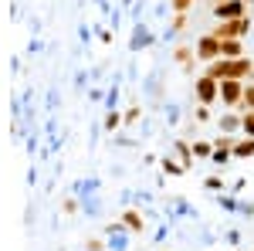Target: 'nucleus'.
<instances>
[{"instance_id": "3", "label": "nucleus", "mask_w": 254, "mask_h": 251, "mask_svg": "<svg viewBox=\"0 0 254 251\" xmlns=\"http://www.w3.org/2000/svg\"><path fill=\"white\" fill-rule=\"evenodd\" d=\"M193 98H196V105H217L220 102V82H214L210 75H196L193 78Z\"/></svg>"}, {"instance_id": "4", "label": "nucleus", "mask_w": 254, "mask_h": 251, "mask_svg": "<svg viewBox=\"0 0 254 251\" xmlns=\"http://www.w3.org/2000/svg\"><path fill=\"white\" fill-rule=\"evenodd\" d=\"M156 44V34L146 20H132V34H129V55H142Z\"/></svg>"}, {"instance_id": "23", "label": "nucleus", "mask_w": 254, "mask_h": 251, "mask_svg": "<svg viewBox=\"0 0 254 251\" xmlns=\"http://www.w3.org/2000/svg\"><path fill=\"white\" fill-rule=\"evenodd\" d=\"M187 20H190V14H173V27L163 34V41H173L176 34H183L187 31Z\"/></svg>"}, {"instance_id": "32", "label": "nucleus", "mask_w": 254, "mask_h": 251, "mask_svg": "<svg viewBox=\"0 0 254 251\" xmlns=\"http://www.w3.org/2000/svg\"><path fill=\"white\" fill-rule=\"evenodd\" d=\"M180 119H183V109H180L176 102H170V105H166V126H176Z\"/></svg>"}, {"instance_id": "48", "label": "nucleus", "mask_w": 254, "mask_h": 251, "mask_svg": "<svg viewBox=\"0 0 254 251\" xmlns=\"http://www.w3.org/2000/svg\"><path fill=\"white\" fill-rule=\"evenodd\" d=\"M58 251H64V248H58Z\"/></svg>"}, {"instance_id": "8", "label": "nucleus", "mask_w": 254, "mask_h": 251, "mask_svg": "<svg viewBox=\"0 0 254 251\" xmlns=\"http://www.w3.org/2000/svg\"><path fill=\"white\" fill-rule=\"evenodd\" d=\"M105 238H109V251H126L132 231H129L122 221H109V224H105Z\"/></svg>"}, {"instance_id": "34", "label": "nucleus", "mask_w": 254, "mask_h": 251, "mask_svg": "<svg viewBox=\"0 0 254 251\" xmlns=\"http://www.w3.org/2000/svg\"><path fill=\"white\" fill-rule=\"evenodd\" d=\"M241 136H254V112L241 116Z\"/></svg>"}, {"instance_id": "30", "label": "nucleus", "mask_w": 254, "mask_h": 251, "mask_svg": "<svg viewBox=\"0 0 254 251\" xmlns=\"http://www.w3.org/2000/svg\"><path fill=\"white\" fill-rule=\"evenodd\" d=\"M95 34H98L102 44H112V41H116V31H112L109 24H95Z\"/></svg>"}, {"instance_id": "19", "label": "nucleus", "mask_w": 254, "mask_h": 251, "mask_svg": "<svg viewBox=\"0 0 254 251\" xmlns=\"http://www.w3.org/2000/svg\"><path fill=\"white\" fill-rule=\"evenodd\" d=\"M159 170H163V176H183L187 173L183 163H180L176 156H163V160H159Z\"/></svg>"}, {"instance_id": "16", "label": "nucleus", "mask_w": 254, "mask_h": 251, "mask_svg": "<svg viewBox=\"0 0 254 251\" xmlns=\"http://www.w3.org/2000/svg\"><path fill=\"white\" fill-rule=\"evenodd\" d=\"M234 160H254V136H237L234 139Z\"/></svg>"}, {"instance_id": "39", "label": "nucleus", "mask_w": 254, "mask_h": 251, "mask_svg": "<svg viewBox=\"0 0 254 251\" xmlns=\"http://www.w3.org/2000/svg\"><path fill=\"white\" fill-rule=\"evenodd\" d=\"M142 14H146V0H136L132 3V20H142Z\"/></svg>"}, {"instance_id": "44", "label": "nucleus", "mask_w": 254, "mask_h": 251, "mask_svg": "<svg viewBox=\"0 0 254 251\" xmlns=\"http://www.w3.org/2000/svg\"><path fill=\"white\" fill-rule=\"evenodd\" d=\"M105 68H109L105 61H102V65H95V68H92V78H102V75H105Z\"/></svg>"}, {"instance_id": "29", "label": "nucleus", "mask_w": 254, "mask_h": 251, "mask_svg": "<svg viewBox=\"0 0 254 251\" xmlns=\"http://www.w3.org/2000/svg\"><path fill=\"white\" fill-rule=\"evenodd\" d=\"M210 109H214V105H196V109H193V122H196V126H203V122H210V119H214Z\"/></svg>"}, {"instance_id": "15", "label": "nucleus", "mask_w": 254, "mask_h": 251, "mask_svg": "<svg viewBox=\"0 0 254 251\" xmlns=\"http://www.w3.org/2000/svg\"><path fill=\"white\" fill-rule=\"evenodd\" d=\"M122 126H126V122H122V112H119V109H105V116H102V133L116 136Z\"/></svg>"}, {"instance_id": "31", "label": "nucleus", "mask_w": 254, "mask_h": 251, "mask_svg": "<svg viewBox=\"0 0 254 251\" xmlns=\"http://www.w3.org/2000/svg\"><path fill=\"white\" fill-rule=\"evenodd\" d=\"M92 85V72H75V92H88Z\"/></svg>"}, {"instance_id": "2", "label": "nucleus", "mask_w": 254, "mask_h": 251, "mask_svg": "<svg viewBox=\"0 0 254 251\" xmlns=\"http://www.w3.org/2000/svg\"><path fill=\"white\" fill-rule=\"evenodd\" d=\"M251 27H254L251 14H244V17H237V20H217V27L210 31V34H214V38H220V41H227V38L244 41L248 34H251Z\"/></svg>"}, {"instance_id": "47", "label": "nucleus", "mask_w": 254, "mask_h": 251, "mask_svg": "<svg viewBox=\"0 0 254 251\" xmlns=\"http://www.w3.org/2000/svg\"><path fill=\"white\" fill-rule=\"evenodd\" d=\"M156 251H166V248H156Z\"/></svg>"}, {"instance_id": "28", "label": "nucleus", "mask_w": 254, "mask_h": 251, "mask_svg": "<svg viewBox=\"0 0 254 251\" xmlns=\"http://www.w3.org/2000/svg\"><path fill=\"white\" fill-rule=\"evenodd\" d=\"M241 112H254V82H244V98H241Z\"/></svg>"}, {"instance_id": "46", "label": "nucleus", "mask_w": 254, "mask_h": 251, "mask_svg": "<svg viewBox=\"0 0 254 251\" xmlns=\"http://www.w3.org/2000/svg\"><path fill=\"white\" fill-rule=\"evenodd\" d=\"M244 3H248V7H254V0H244Z\"/></svg>"}, {"instance_id": "43", "label": "nucleus", "mask_w": 254, "mask_h": 251, "mask_svg": "<svg viewBox=\"0 0 254 251\" xmlns=\"http://www.w3.org/2000/svg\"><path fill=\"white\" fill-rule=\"evenodd\" d=\"M166 234H170V221H163V224H159V228H156V238H153V241H156V245H159V241H163Z\"/></svg>"}, {"instance_id": "12", "label": "nucleus", "mask_w": 254, "mask_h": 251, "mask_svg": "<svg viewBox=\"0 0 254 251\" xmlns=\"http://www.w3.org/2000/svg\"><path fill=\"white\" fill-rule=\"evenodd\" d=\"M119 221H122V224H126L132 234H142V231H146V211H142V207H126Z\"/></svg>"}, {"instance_id": "20", "label": "nucleus", "mask_w": 254, "mask_h": 251, "mask_svg": "<svg viewBox=\"0 0 254 251\" xmlns=\"http://www.w3.org/2000/svg\"><path fill=\"white\" fill-rule=\"evenodd\" d=\"M119 95H122V82H112V85L105 88V102H102V109H119Z\"/></svg>"}, {"instance_id": "40", "label": "nucleus", "mask_w": 254, "mask_h": 251, "mask_svg": "<svg viewBox=\"0 0 254 251\" xmlns=\"http://www.w3.org/2000/svg\"><path fill=\"white\" fill-rule=\"evenodd\" d=\"M244 187H248V180H244V176H237L234 183H231V187H227V193H234V197H237V193L244 190Z\"/></svg>"}, {"instance_id": "27", "label": "nucleus", "mask_w": 254, "mask_h": 251, "mask_svg": "<svg viewBox=\"0 0 254 251\" xmlns=\"http://www.w3.org/2000/svg\"><path fill=\"white\" fill-rule=\"evenodd\" d=\"M203 187H207V190H220V193H224L231 183H227L220 173H210V176H203Z\"/></svg>"}, {"instance_id": "41", "label": "nucleus", "mask_w": 254, "mask_h": 251, "mask_svg": "<svg viewBox=\"0 0 254 251\" xmlns=\"http://www.w3.org/2000/svg\"><path fill=\"white\" fill-rule=\"evenodd\" d=\"M85 248H88V251H105L109 245H105V241H98V238H88V241H85Z\"/></svg>"}, {"instance_id": "10", "label": "nucleus", "mask_w": 254, "mask_h": 251, "mask_svg": "<svg viewBox=\"0 0 254 251\" xmlns=\"http://www.w3.org/2000/svg\"><path fill=\"white\" fill-rule=\"evenodd\" d=\"M173 153H176V160L183 163V170L190 173L196 167V156H193V146H190V139L187 136H180V139H173Z\"/></svg>"}, {"instance_id": "13", "label": "nucleus", "mask_w": 254, "mask_h": 251, "mask_svg": "<svg viewBox=\"0 0 254 251\" xmlns=\"http://www.w3.org/2000/svg\"><path fill=\"white\" fill-rule=\"evenodd\" d=\"M98 190H102V180H98V176H81V180L71 183V193H75L78 200H85V197H98Z\"/></svg>"}, {"instance_id": "11", "label": "nucleus", "mask_w": 254, "mask_h": 251, "mask_svg": "<svg viewBox=\"0 0 254 251\" xmlns=\"http://www.w3.org/2000/svg\"><path fill=\"white\" fill-rule=\"evenodd\" d=\"M241 116H244V112H237V109H224V112L217 116L220 133L224 136H241Z\"/></svg>"}, {"instance_id": "14", "label": "nucleus", "mask_w": 254, "mask_h": 251, "mask_svg": "<svg viewBox=\"0 0 254 251\" xmlns=\"http://www.w3.org/2000/svg\"><path fill=\"white\" fill-rule=\"evenodd\" d=\"M173 61L187 72V75H193V61H196V51L190 48V44H176L173 48Z\"/></svg>"}, {"instance_id": "25", "label": "nucleus", "mask_w": 254, "mask_h": 251, "mask_svg": "<svg viewBox=\"0 0 254 251\" xmlns=\"http://www.w3.org/2000/svg\"><path fill=\"white\" fill-rule=\"evenodd\" d=\"M237 204H241V200H237L234 193H217V207H220V211H231V214H237Z\"/></svg>"}, {"instance_id": "35", "label": "nucleus", "mask_w": 254, "mask_h": 251, "mask_svg": "<svg viewBox=\"0 0 254 251\" xmlns=\"http://www.w3.org/2000/svg\"><path fill=\"white\" fill-rule=\"evenodd\" d=\"M170 7H173V14H190L193 10V0H170Z\"/></svg>"}, {"instance_id": "18", "label": "nucleus", "mask_w": 254, "mask_h": 251, "mask_svg": "<svg viewBox=\"0 0 254 251\" xmlns=\"http://www.w3.org/2000/svg\"><path fill=\"white\" fill-rule=\"evenodd\" d=\"M220 58H244V41L237 38L220 41Z\"/></svg>"}, {"instance_id": "7", "label": "nucleus", "mask_w": 254, "mask_h": 251, "mask_svg": "<svg viewBox=\"0 0 254 251\" xmlns=\"http://www.w3.org/2000/svg\"><path fill=\"white\" fill-rule=\"evenodd\" d=\"M193 51H196V61L210 65V61H217V58H220V38H214V34L207 31V34H200V38H196Z\"/></svg>"}, {"instance_id": "6", "label": "nucleus", "mask_w": 254, "mask_h": 251, "mask_svg": "<svg viewBox=\"0 0 254 251\" xmlns=\"http://www.w3.org/2000/svg\"><path fill=\"white\" fill-rule=\"evenodd\" d=\"M234 139L237 136H214V156H210V163H214L217 170H224L231 160H234Z\"/></svg>"}, {"instance_id": "1", "label": "nucleus", "mask_w": 254, "mask_h": 251, "mask_svg": "<svg viewBox=\"0 0 254 251\" xmlns=\"http://www.w3.org/2000/svg\"><path fill=\"white\" fill-rule=\"evenodd\" d=\"M214 82H224V78H241V82H251L254 78V61L244 55V58H217L207 65V72Z\"/></svg>"}, {"instance_id": "5", "label": "nucleus", "mask_w": 254, "mask_h": 251, "mask_svg": "<svg viewBox=\"0 0 254 251\" xmlns=\"http://www.w3.org/2000/svg\"><path fill=\"white\" fill-rule=\"evenodd\" d=\"M241 98H244V82L241 78H224L220 82V105L241 112Z\"/></svg>"}, {"instance_id": "45", "label": "nucleus", "mask_w": 254, "mask_h": 251, "mask_svg": "<svg viewBox=\"0 0 254 251\" xmlns=\"http://www.w3.org/2000/svg\"><path fill=\"white\" fill-rule=\"evenodd\" d=\"M132 3H136V0H119V7H122V10H132Z\"/></svg>"}, {"instance_id": "33", "label": "nucleus", "mask_w": 254, "mask_h": 251, "mask_svg": "<svg viewBox=\"0 0 254 251\" xmlns=\"http://www.w3.org/2000/svg\"><path fill=\"white\" fill-rule=\"evenodd\" d=\"M61 211L64 214H81V200L78 197H64V200H61Z\"/></svg>"}, {"instance_id": "17", "label": "nucleus", "mask_w": 254, "mask_h": 251, "mask_svg": "<svg viewBox=\"0 0 254 251\" xmlns=\"http://www.w3.org/2000/svg\"><path fill=\"white\" fill-rule=\"evenodd\" d=\"M190 146H193V156L200 160V163H210V156H214V143L210 139H190Z\"/></svg>"}, {"instance_id": "9", "label": "nucleus", "mask_w": 254, "mask_h": 251, "mask_svg": "<svg viewBox=\"0 0 254 251\" xmlns=\"http://www.w3.org/2000/svg\"><path fill=\"white\" fill-rule=\"evenodd\" d=\"M248 14V3L244 0H217L214 3V17L217 20H237Z\"/></svg>"}, {"instance_id": "36", "label": "nucleus", "mask_w": 254, "mask_h": 251, "mask_svg": "<svg viewBox=\"0 0 254 251\" xmlns=\"http://www.w3.org/2000/svg\"><path fill=\"white\" fill-rule=\"evenodd\" d=\"M237 214H241V217H254V200H241V204H237Z\"/></svg>"}, {"instance_id": "37", "label": "nucleus", "mask_w": 254, "mask_h": 251, "mask_svg": "<svg viewBox=\"0 0 254 251\" xmlns=\"http://www.w3.org/2000/svg\"><path fill=\"white\" fill-rule=\"evenodd\" d=\"M88 102H105V88L92 85V88H88Z\"/></svg>"}, {"instance_id": "38", "label": "nucleus", "mask_w": 254, "mask_h": 251, "mask_svg": "<svg viewBox=\"0 0 254 251\" xmlns=\"http://www.w3.org/2000/svg\"><path fill=\"white\" fill-rule=\"evenodd\" d=\"M224 241H227L231 248H237V245H241V231H237V228H231V231L224 234Z\"/></svg>"}, {"instance_id": "24", "label": "nucleus", "mask_w": 254, "mask_h": 251, "mask_svg": "<svg viewBox=\"0 0 254 251\" xmlns=\"http://www.w3.org/2000/svg\"><path fill=\"white\" fill-rule=\"evenodd\" d=\"M81 214L85 217H98L102 214V197H85L81 200Z\"/></svg>"}, {"instance_id": "22", "label": "nucleus", "mask_w": 254, "mask_h": 251, "mask_svg": "<svg viewBox=\"0 0 254 251\" xmlns=\"http://www.w3.org/2000/svg\"><path fill=\"white\" fill-rule=\"evenodd\" d=\"M142 92L153 98V102H159V95H163V88H159V75L153 72V75H146V82H142Z\"/></svg>"}, {"instance_id": "42", "label": "nucleus", "mask_w": 254, "mask_h": 251, "mask_svg": "<svg viewBox=\"0 0 254 251\" xmlns=\"http://www.w3.org/2000/svg\"><path fill=\"white\" fill-rule=\"evenodd\" d=\"M78 41H81V44L92 41V27H88V24H81V27H78Z\"/></svg>"}, {"instance_id": "21", "label": "nucleus", "mask_w": 254, "mask_h": 251, "mask_svg": "<svg viewBox=\"0 0 254 251\" xmlns=\"http://www.w3.org/2000/svg\"><path fill=\"white\" fill-rule=\"evenodd\" d=\"M139 119H142V105H139V98H132V102L126 105V112H122V122H126V126H136Z\"/></svg>"}, {"instance_id": "26", "label": "nucleus", "mask_w": 254, "mask_h": 251, "mask_svg": "<svg viewBox=\"0 0 254 251\" xmlns=\"http://www.w3.org/2000/svg\"><path fill=\"white\" fill-rule=\"evenodd\" d=\"M109 143H112V146H119V150H136V146H139V139H132V136H122V133L109 136Z\"/></svg>"}]
</instances>
